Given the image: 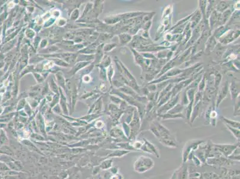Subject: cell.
I'll list each match as a JSON object with an SVG mask.
<instances>
[{"label":"cell","mask_w":240,"mask_h":179,"mask_svg":"<svg viewBox=\"0 0 240 179\" xmlns=\"http://www.w3.org/2000/svg\"><path fill=\"white\" fill-rule=\"evenodd\" d=\"M154 167V161L151 158L140 156L133 165L134 170L138 173H144L151 170Z\"/></svg>","instance_id":"1"},{"label":"cell","mask_w":240,"mask_h":179,"mask_svg":"<svg viewBox=\"0 0 240 179\" xmlns=\"http://www.w3.org/2000/svg\"><path fill=\"white\" fill-rule=\"evenodd\" d=\"M204 140H190L185 144L182 150V159L183 163H186L188 161L189 155L194 152V151L196 150L199 146L204 143Z\"/></svg>","instance_id":"2"},{"label":"cell","mask_w":240,"mask_h":179,"mask_svg":"<svg viewBox=\"0 0 240 179\" xmlns=\"http://www.w3.org/2000/svg\"><path fill=\"white\" fill-rule=\"evenodd\" d=\"M219 152L224 157H228L233 153L237 147L240 146V142L235 144H216L213 143Z\"/></svg>","instance_id":"3"},{"label":"cell","mask_w":240,"mask_h":179,"mask_svg":"<svg viewBox=\"0 0 240 179\" xmlns=\"http://www.w3.org/2000/svg\"><path fill=\"white\" fill-rule=\"evenodd\" d=\"M235 163V161H231L228 158L224 157L223 156L219 157L207 158L205 160V163L211 166H229L234 164Z\"/></svg>","instance_id":"4"},{"label":"cell","mask_w":240,"mask_h":179,"mask_svg":"<svg viewBox=\"0 0 240 179\" xmlns=\"http://www.w3.org/2000/svg\"><path fill=\"white\" fill-rule=\"evenodd\" d=\"M183 164L176 171V179H188L189 172L188 166L185 163Z\"/></svg>","instance_id":"5"},{"label":"cell","mask_w":240,"mask_h":179,"mask_svg":"<svg viewBox=\"0 0 240 179\" xmlns=\"http://www.w3.org/2000/svg\"><path fill=\"white\" fill-rule=\"evenodd\" d=\"M143 141H144V144H145L146 146L147 147L148 149L149 150V154L153 155L157 158H160V153L158 152V150L154 144H153V143H151L150 142H149L148 140H146L145 139H144Z\"/></svg>","instance_id":"6"},{"label":"cell","mask_w":240,"mask_h":179,"mask_svg":"<svg viewBox=\"0 0 240 179\" xmlns=\"http://www.w3.org/2000/svg\"><path fill=\"white\" fill-rule=\"evenodd\" d=\"M228 92V82H226L225 84H224V86L222 87V89L220 90L219 94V97H218V101H217V106H218L220 101L225 97Z\"/></svg>","instance_id":"7"},{"label":"cell","mask_w":240,"mask_h":179,"mask_svg":"<svg viewBox=\"0 0 240 179\" xmlns=\"http://www.w3.org/2000/svg\"><path fill=\"white\" fill-rule=\"evenodd\" d=\"M159 141L162 144L167 147L172 148H176L177 147V144L172 139H161Z\"/></svg>","instance_id":"8"},{"label":"cell","mask_w":240,"mask_h":179,"mask_svg":"<svg viewBox=\"0 0 240 179\" xmlns=\"http://www.w3.org/2000/svg\"><path fill=\"white\" fill-rule=\"evenodd\" d=\"M231 93L232 95V97H235L236 96H238V93H240V85L238 82L233 81L230 86Z\"/></svg>","instance_id":"9"},{"label":"cell","mask_w":240,"mask_h":179,"mask_svg":"<svg viewBox=\"0 0 240 179\" xmlns=\"http://www.w3.org/2000/svg\"><path fill=\"white\" fill-rule=\"evenodd\" d=\"M222 120L225 122V124H226L231 127L235 128V129H240V122L235 121L230 119H228L225 117L223 116Z\"/></svg>","instance_id":"10"},{"label":"cell","mask_w":240,"mask_h":179,"mask_svg":"<svg viewBox=\"0 0 240 179\" xmlns=\"http://www.w3.org/2000/svg\"><path fill=\"white\" fill-rule=\"evenodd\" d=\"M228 158L233 161L240 162V146L237 147Z\"/></svg>","instance_id":"11"},{"label":"cell","mask_w":240,"mask_h":179,"mask_svg":"<svg viewBox=\"0 0 240 179\" xmlns=\"http://www.w3.org/2000/svg\"><path fill=\"white\" fill-rule=\"evenodd\" d=\"M160 117L163 120L166 119H175V118H184V116L182 114H164L159 115Z\"/></svg>","instance_id":"12"},{"label":"cell","mask_w":240,"mask_h":179,"mask_svg":"<svg viewBox=\"0 0 240 179\" xmlns=\"http://www.w3.org/2000/svg\"><path fill=\"white\" fill-rule=\"evenodd\" d=\"M202 176L204 179H220V177L218 174L214 172H204Z\"/></svg>","instance_id":"13"},{"label":"cell","mask_w":240,"mask_h":179,"mask_svg":"<svg viewBox=\"0 0 240 179\" xmlns=\"http://www.w3.org/2000/svg\"><path fill=\"white\" fill-rule=\"evenodd\" d=\"M225 125L226 126V128L228 129L229 131L233 134V136L237 139L238 142H240V129L233 128L226 124H225Z\"/></svg>","instance_id":"14"},{"label":"cell","mask_w":240,"mask_h":179,"mask_svg":"<svg viewBox=\"0 0 240 179\" xmlns=\"http://www.w3.org/2000/svg\"><path fill=\"white\" fill-rule=\"evenodd\" d=\"M143 144H144V142H141L140 140H135L131 144V146L134 149V150H140V148H142Z\"/></svg>","instance_id":"15"},{"label":"cell","mask_w":240,"mask_h":179,"mask_svg":"<svg viewBox=\"0 0 240 179\" xmlns=\"http://www.w3.org/2000/svg\"><path fill=\"white\" fill-rule=\"evenodd\" d=\"M191 159L192 160V161L194 162V164L195 165L196 167H200V166L201 165L202 163L200 161V160L198 158L196 157L195 155H194L192 156V159Z\"/></svg>","instance_id":"16"},{"label":"cell","mask_w":240,"mask_h":179,"mask_svg":"<svg viewBox=\"0 0 240 179\" xmlns=\"http://www.w3.org/2000/svg\"><path fill=\"white\" fill-rule=\"evenodd\" d=\"M224 7H225V8L227 7L226 2H220L218 5V6H217V9L218 10L219 12L220 11L222 12V11H224L225 10Z\"/></svg>","instance_id":"17"},{"label":"cell","mask_w":240,"mask_h":179,"mask_svg":"<svg viewBox=\"0 0 240 179\" xmlns=\"http://www.w3.org/2000/svg\"><path fill=\"white\" fill-rule=\"evenodd\" d=\"M201 176V174L198 172H195L194 173H192L191 174V176H190V177L191 178H198Z\"/></svg>","instance_id":"18"}]
</instances>
